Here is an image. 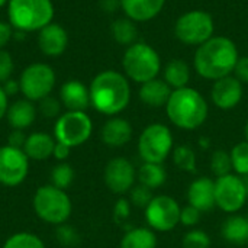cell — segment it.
<instances>
[{"instance_id":"cell-1","label":"cell","mask_w":248,"mask_h":248,"mask_svg":"<svg viewBox=\"0 0 248 248\" xmlns=\"http://www.w3.org/2000/svg\"><path fill=\"white\" fill-rule=\"evenodd\" d=\"M238 58L237 45L230 38L212 36L198 46L193 65L201 77L217 81L234 71Z\"/></svg>"},{"instance_id":"cell-2","label":"cell","mask_w":248,"mask_h":248,"mask_svg":"<svg viewBox=\"0 0 248 248\" xmlns=\"http://www.w3.org/2000/svg\"><path fill=\"white\" fill-rule=\"evenodd\" d=\"M90 105L103 115L122 112L131 99L129 83L118 71L106 70L99 73L90 83Z\"/></svg>"},{"instance_id":"cell-3","label":"cell","mask_w":248,"mask_h":248,"mask_svg":"<svg viewBox=\"0 0 248 248\" xmlns=\"http://www.w3.org/2000/svg\"><path fill=\"white\" fill-rule=\"evenodd\" d=\"M166 106L169 119L182 129H196L208 116L206 100L192 87L173 90Z\"/></svg>"},{"instance_id":"cell-4","label":"cell","mask_w":248,"mask_h":248,"mask_svg":"<svg viewBox=\"0 0 248 248\" xmlns=\"http://www.w3.org/2000/svg\"><path fill=\"white\" fill-rule=\"evenodd\" d=\"M7 17L16 31L39 32L52 22L54 4L52 0H9Z\"/></svg>"},{"instance_id":"cell-5","label":"cell","mask_w":248,"mask_h":248,"mask_svg":"<svg viewBox=\"0 0 248 248\" xmlns=\"http://www.w3.org/2000/svg\"><path fill=\"white\" fill-rule=\"evenodd\" d=\"M125 74L135 83H147L157 78L161 68L158 52L145 42H134L129 45L122 58Z\"/></svg>"},{"instance_id":"cell-6","label":"cell","mask_w":248,"mask_h":248,"mask_svg":"<svg viewBox=\"0 0 248 248\" xmlns=\"http://www.w3.org/2000/svg\"><path fill=\"white\" fill-rule=\"evenodd\" d=\"M33 211L44 222L62 225L71 215V201L62 189L45 185L35 192Z\"/></svg>"},{"instance_id":"cell-7","label":"cell","mask_w":248,"mask_h":248,"mask_svg":"<svg viewBox=\"0 0 248 248\" xmlns=\"http://www.w3.org/2000/svg\"><path fill=\"white\" fill-rule=\"evenodd\" d=\"M214 19L203 10H190L182 15L174 25V35L185 45L199 46L214 36Z\"/></svg>"},{"instance_id":"cell-8","label":"cell","mask_w":248,"mask_h":248,"mask_svg":"<svg viewBox=\"0 0 248 248\" xmlns=\"http://www.w3.org/2000/svg\"><path fill=\"white\" fill-rule=\"evenodd\" d=\"M19 84L25 99L39 102L51 94L55 86V73L45 62H33L22 71Z\"/></svg>"},{"instance_id":"cell-9","label":"cell","mask_w":248,"mask_h":248,"mask_svg":"<svg viewBox=\"0 0 248 248\" xmlns=\"http://www.w3.org/2000/svg\"><path fill=\"white\" fill-rule=\"evenodd\" d=\"M93 131L92 119L86 112H70L61 115L54 126V135L57 142H61L70 148L84 144Z\"/></svg>"},{"instance_id":"cell-10","label":"cell","mask_w":248,"mask_h":248,"mask_svg":"<svg viewBox=\"0 0 248 248\" xmlns=\"http://www.w3.org/2000/svg\"><path fill=\"white\" fill-rule=\"evenodd\" d=\"M173 147V137L170 129L161 124L147 126L138 141V151L145 163L161 164Z\"/></svg>"},{"instance_id":"cell-11","label":"cell","mask_w":248,"mask_h":248,"mask_svg":"<svg viewBox=\"0 0 248 248\" xmlns=\"http://www.w3.org/2000/svg\"><path fill=\"white\" fill-rule=\"evenodd\" d=\"M29 170V158L23 150L10 145L0 147V185L17 186L20 185Z\"/></svg>"},{"instance_id":"cell-12","label":"cell","mask_w":248,"mask_h":248,"mask_svg":"<svg viewBox=\"0 0 248 248\" xmlns=\"http://www.w3.org/2000/svg\"><path fill=\"white\" fill-rule=\"evenodd\" d=\"M182 209L170 196H157L145 208L147 222L157 231H170L180 222Z\"/></svg>"},{"instance_id":"cell-13","label":"cell","mask_w":248,"mask_h":248,"mask_svg":"<svg viewBox=\"0 0 248 248\" xmlns=\"http://www.w3.org/2000/svg\"><path fill=\"white\" fill-rule=\"evenodd\" d=\"M248 195L243 179L234 174H227L218 177L215 182V202L225 212H237L240 211Z\"/></svg>"},{"instance_id":"cell-14","label":"cell","mask_w":248,"mask_h":248,"mask_svg":"<svg viewBox=\"0 0 248 248\" xmlns=\"http://www.w3.org/2000/svg\"><path fill=\"white\" fill-rule=\"evenodd\" d=\"M135 180V171L132 164L122 157L113 158L106 164L105 169V183L108 189L113 193L128 192Z\"/></svg>"},{"instance_id":"cell-15","label":"cell","mask_w":248,"mask_h":248,"mask_svg":"<svg viewBox=\"0 0 248 248\" xmlns=\"http://www.w3.org/2000/svg\"><path fill=\"white\" fill-rule=\"evenodd\" d=\"M211 96L219 109H232L240 103L243 97V83L232 76L219 78L214 83Z\"/></svg>"},{"instance_id":"cell-16","label":"cell","mask_w":248,"mask_h":248,"mask_svg":"<svg viewBox=\"0 0 248 248\" xmlns=\"http://www.w3.org/2000/svg\"><path fill=\"white\" fill-rule=\"evenodd\" d=\"M38 46L46 57H60L68 46V33L61 25L51 22L39 31Z\"/></svg>"},{"instance_id":"cell-17","label":"cell","mask_w":248,"mask_h":248,"mask_svg":"<svg viewBox=\"0 0 248 248\" xmlns=\"http://www.w3.org/2000/svg\"><path fill=\"white\" fill-rule=\"evenodd\" d=\"M60 100L70 112H84L90 106V92L78 80H68L60 89Z\"/></svg>"},{"instance_id":"cell-18","label":"cell","mask_w":248,"mask_h":248,"mask_svg":"<svg viewBox=\"0 0 248 248\" xmlns=\"http://www.w3.org/2000/svg\"><path fill=\"white\" fill-rule=\"evenodd\" d=\"M187 201L192 206H195L201 212L211 211L217 205L215 182L211 180L209 177L196 179L187 190Z\"/></svg>"},{"instance_id":"cell-19","label":"cell","mask_w":248,"mask_h":248,"mask_svg":"<svg viewBox=\"0 0 248 248\" xmlns=\"http://www.w3.org/2000/svg\"><path fill=\"white\" fill-rule=\"evenodd\" d=\"M119 3L128 19L134 22H147L163 10L166 0H119Z\"/></svg>"},{"instance_id":"cell-20","label":"cell","mask_w":248,"mask_h":248,"mask_svg":"<svg viewBox=\"0 0 248 248\" xmlns=\"http://www.w3.org/2000/svg\"><path fill=\"white\" fill-rule=\"evenodd\" d=\"M132 138V126L122 118L109 119L102 128V140L108 147H124Z\"/></svg>"},{"instance_id":"cell-21","label":"cell","mask_w":248,"mask_h":248,"mask_svg":"<svg viewBox=\"0 0 248 248\" xmlns=\"http://www.w3.org/2000/svg\"><path fill=\"white\" fill-rule=\"evenodd\" d=\"M7 122L13 129H26L29 128L35 118H36V108L33 106V103L28 99H20L13 102L6 113Z\"/></svg>"},{"instance_id":"cell-22","label":"cell","mask_w":248,"mask_h":248,"mask_svg":"<svg viewBox=\"0 0 248 248\" xmlns=\"http://www.w3.org/2000/svg\"><path fill=\"white\" fill-rule=\"evenodd\" d=\"M170 96L171 87L164 80L158 78L142 83L140 89V99L151 108H161L167 105Z\"/></svg>"},{"instance_id":"cell-23","label":"cell","mask_w":248,"mask_h":248,"mask_svg":"<svg viewBox=\"0 0 248 248\" xmlns=\"http://www.w3.org/2000/svg\"><path fill=\"white\" fill-rule=\"evenodd\" d=\"M55 147V141L51 135L45 132H33L26 138L23 145V151L31 160L42 161L52 155Z\"/></svg>"},{"instance_id":"cell-24","label":"cell","mask_w":248,"mask_h":248,"mask_svg":"<svg viewBox=\"0 0 248 248\" xmlns=\"http://www.w3.org/2000/svg\"><path fill=\"white\" fill-rule=\"evenodd\" d=\"M221 234L232 244H248V218L230 217L224 221Z\"/></svg>"},{"instance_id":"cell-25","label":"cell","mask_w":248,"mask_h":248,"mask_svg":"<svg viewBox=\"0 0 248 248\" xmlns=\"http://www.w3.org/2000/svg\"><path fill=\"white\" fill-rule=\"evenodd\" d=\"M190 80V68L183 60H171L167 62L164 68V81L176 89L187 87V83Z\"/></svg>"},{"instance_id":"cell-26","label":"cell","mask_w":248,"mask_h":248,"mask_svg":"<svg viewBox=\"0 0 248 248\" xmlns=\"http://www.w3.org/2000/svg\"><path fill=\"white\" fill-rule=\"evenodd\" d=\"M155 246L157 238L154 232L147 228L131 230L121 241V248H155Z\"/></svg>"},{"instance_id":"cell-27","label":"cell","mask_w":248,"mask_h":248,"mask_svg":"<svg viewBox=\"0 0 248 248\" xmlns=\"http://www.w3.org/2000/svg\"><path fill=\"white\" fill-rule=\"evenodd\" d=\"M110 32L113 39L121 44V45H132L137 39V26L134 23V20L128 19V17H122V19H116L112 26H110Z\"/></svg>"},{"instance_id":"cell-28","label":"cell","mask_w":248,"mask_h":248,"mask_svg":"<svg viewBox=\"0 0 248 248\" xmlns=\"http://www.w3.org/2000/svg\"><path fill=\"white\" fill-rule=\"evenodd\" d=\"M138 179L141 182V185L150 187V189H155L160 187L166 179V170L161 164H154V163H145L138 173Z\"/></svg>"},{"instance_id":"cell-29","label":"cell","mask_w":248,"mask_h":248,"mask_svg":"<svg viewBox=\"0 0 248 248\" xmlns=\"http://www.w3.org/2000/svg\"><path fill=\"white\" fill-rule=\"evenodd\" d=\"M3 248H45V244L35 234L17 232L6 240Z\"/></svg>"},{"instance_id":"cell-30","label":"cell","mask_w":248,"mask_h":248,"mask_svg":"<svg viewBox=\"0 0 248 248\" xmlns=\"http://www.w3.org/2000/svg\"><path fill=\"white\" fill-rule=\"evenodd\" d=\"M74 180V170L70 164L61 163L55 166L51 171V185L65 190Z\"/></svg>"},{"instance_id":"cell-31","label":"cell","mask_w":248,"mask_h":248,"mask_svg":"<svg viewBox=\"0 0 248 248\" xmlns=\"http://www.w3.org/2000/svg\"><path fill=\"white\" fill-rule=\"evenodd\" d=\"M173 160H174V164L185 171H195L196 169V155L193 150L187 145L177 147L174 150Z\"/></svg>"},{"instance_id":"cell-32","label":"cell","mask_w":248,"mask_h":248,"mask_svg":"<svg viewBox=\"0 0 248 248\" xmlns=\"http://www.w3.org/2000/svg\"><path fill=\"white\" fill-rule=\"evenodd\" d=\"M231 161L232 169L238 174H248V142L237 144L231 151Z\"/></svg>"},{"instance_id":"cell-33","label":"cell","mask_w":248,"mask_h":248,"mask_svg":"<svg viewBox=\"0 0 248 248\" xmlns=\"http://www.w3.org/2000/svg\"><path fill=\"white\" fill-rule=\"evenodd\" d=\"M211 169L212 171L218 176H227L232 170V161H231V154H228L224 150H218L212 154L211 158Z\"/></svg>"},{"instance_id":"cell-34","label":"cell","mask_w":248,"mask_h":248,"mask_svg":"<svg viewBox=\"0 0 248 248\" xmlns=\"http://www.w3.org/2000/svg\"><path fill=\"white\" fill-rule=\"evenodd\" d=\"M183 247L185 248H209L211 247V238L206 232L195 230L185 235L183 238Z\"/></svg>"},{"instance_id":"cell-35","label":"cell","mask_w":248,"mask_h":248,"mask_svg":"<svg viewBox=\"0 0 248 248\" xmlns=\"http://www.w3.org/2000/svg\"><path fill=\"white\" fill-rule=\"evenodd\" d=\"M153 199L154 198H153L151 189L144 186V185H140V186L134 187L132 192H131V202L138 208H147Z\"/></svg>"},{"instance_id":"cell-36","label":"cell","mask_w":248,"mask_h":248,"mask_svg":"<svg viewBox=\"0 0 248 248\" xmlns=\"http://www.w3.org/2000/svg\"><path fill=\"white\" fill-rule=\"evenodd\" d=\"M13 68L15 62L10 52H7L6 49H0V84H3L6 80L12 77Z\"/></svg>"},{"instance_id":"cell-37","label":"cell","mask_w":248,"mask_h":248,"mask_svg":"<svg viewBox=\"0 0 248 248\" xmlns=\"http://www.w3.org/2000/svg\"><path fill=\"white\" fill-rule=\"evenodd\" d=\"M60 110H61V105L57 99L46 96L42 100H39V112L45 118H55L57 115H60Z\"/></svg>"},{"instance_id":"cell-38","label":"cell","mask_w":248,"mask_h":248,"mask_svg":"<svg viewBox=\"0 0 248 248\" xmlns=\"http://www.w3.org/2000/svg\"><path fill=\"white\" fill-rule=\"evenodd\" d=\"M201 217H202V212L199 209H196L195 206L189 205L186 206L185 209H182V214H180V222L186 227H193L196 224H199L201 221Z\"/></svg>"},{"instance_id":"cell-39","label":"cell","mask_w":248,"mask_h":248,"mask_svg":"<svg viewBox=\"0 0 248 248\" xmlns=\"http://www.w3.org/2000/svg\"><path fill=\"white\" fill-rule=\"evenodd\" d=\"M234 73L241 83H248V55L238 58Z\"/></svg>"},{"instance_id":"cell-40","label":"cell","mask_w":248,"mask_h":248,"mask_svg":"<svg viewBox=\"0 0 248 248\" xmlns=\"http://www.w3.org/2000/svg\"><path fill=\"white\" fill-rule=\"evenodd\" d=\"M26 138H28V137H25V134H23L20 129H13V131L9 134V137H7V145L23 150V145H25V142H26Z\"/></svg>"},{"instance_id":"cell-41","label":"cell","mask_w":248,"mask_h":248,"mask_svg":"<svg viewBox=\"0 0 248 248\" xmlns=\"http://www.w3.org/2000/svg\"><path fill=\"white\" fill-rule=\"evenodd\" d=\"M58 240L64 244V246H73L77 243V234L74 232V230L67 228V227H61L58 230Z\"/></svg>"},{"instance_id":"cell-42","label":"cell","mask_w":248,"mask_h":248,"mask_svg":"<svg viewBox=\"0 0 248 248\" xmlns=\"http://www.w3.org/2000/svg\"><path fill=\"white\" fill-rule=\"evenodd\" d=\"M13 38L12 25L7 22L0 20V49H4V46L9 44V41Z\"/></svg>"},{"instance_id":"cell-43","label":"cell","mask_w":248,"mask_h":248,"mask_svg":"<svg viewBox=\"0 0 248 248\" xmlns=\"http://www.w3.org/2000/svg\"><path fill=\"white\" fill-rule=\"evenodd\" d=\"M129 217V203L125 199H121L115 206V219L116 222H124Z\"/></svg>"},{"instance_id":"cell-44","label":"cell","mask_w":248,"mask_h":248,"mask_svg":"<svg viewBox=\"0 0 248 248\" xmlns=\"http://www.w3.org/2000/svg\"><path fill=\"white\" fill-rule=\"evenodd\" d=\"M1 87H3V90H4V93H6L7 96H15L17 92H20V84H19V80L16 81V80H13V78H9V80H6V81L1 84Z\"/></svg>"},{"instance_id":"cell-45","label":"cell","mask_w":248,"mask_h":248,"mask_svg":"<svg viewBox=\"0 0 248 248\" xmlns=\"http://www.w3.org/2000/svg\"><path fill=\"white\" fill-rule=\"evenodd\" d=\"M70 147H67V145H64V144H61V142H55V147H54V153H52V155L57 158V160H65L68 155H70Z\"/></svg>"},{"instance_id":"cell-46","label":"cell","mask_w":248,"mask_h":248,"mask_svg":"<svg viewBox=\"0 0 248 248\" xmlns=\"http://www.w3.org/2000/svg\"><path fill=\"white\" fill-rule=\"evenodd\" d=\"M7 99H9V96L4 93V90L0 84V119L3 116H6V113H7V109H9V100Z\"/></svg>"},{"instance_id":"cell-47","label":"cell","mask_w":248,"mask_h":248,"mask_svg":"<svg viewBox=\"0 0 248 248\" xmlns=\"http://www.w3.org/2000/svg\"><path fill=\"white\" fill-rule=\"evenodd\" d=\"M100 6L105 12H113L118 6H121L119 0H100Z\"/></svg>"},{"instance_id":"cell-48","label":"cell","mask_w":248,"mask_h":248,"mask_svg":"<svg viewBox=\"0 0 248 248\" xmlns=\"http://www.w3.org/2000/svg\"><path fill=\"white\" fill-rule=\"evenodd\" d=\"M241 179H243V183H244V187H246V190H247V195H248V174H244Z\"/></svg>"},{"instance_id":"cell-49","label":"cell","mask_w":248,"mask_h":248,"mask_svg":"<svg viewBox=\"0 0 248 248\" xmlns=\"http://www.w3.org/2000/svg\"><path fill=\"white\" fill-rule=\"evenodd\" d=\"M9 3V0H0V7H3L4 4H7Z\"/></svg>"},{"instance_id":"cell-50","label":"cell","mask_w":248,"mask_h":248,"mask_svg":"<svg viewBox=\"0 0 248 248\" xmlns=\"http://www.w3.org/2000/svg\"><path fill=\"white\" fill-rule=\"evenodd\" d=\"M246 138H247V142H248V122H247V125H246Z\"/></svg>"}]
</instances>
